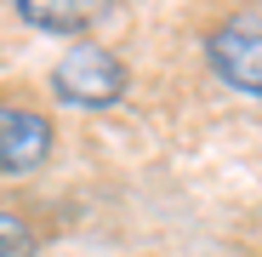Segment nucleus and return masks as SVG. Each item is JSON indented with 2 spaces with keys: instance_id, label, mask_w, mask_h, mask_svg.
<instances>
[{
  "instance_id": "nucleus-1",
  "label": "nucleus",
  "mask_w": 262,
  "mask_h": 257,
  "mask_svg": "<svg viewBox=\"0 0 262 257\" xmlns=\"http://www.w3.org/2000/svg\"><path fill=\"white\" fill-rule=\"evenodd\" d=\"M52 92L63 103H74V109H108V103L125 97V69L103 46H74L52 69Z\"/></svg>"
},
{
  "instance_id": "nucleus-4",
  "label": "nucleus",
  "mask_w": 262,
  "mask_h": 257,
  "mask_svg": "<svg viewBox=\"0 0 262 257\" xmlns=\"http://www.w3.org/2000/svg\"><path fill=\"white\" fill-rule=\"evenodd\" d=\"M17 17L34 29H52V34H74L92 23V6L85 0H17Z\"/></svg>"
},
{
  "instance_id": "nucleus-3",
  "label": "nucleus",
  "mask_w": 262,
  "mask_h": 257,
  "mask_svg": "<svg viewBox=\"0 0 262 257\" xmlns=\"http://www.w3.org/2000/svg\"><path fill=\"white\" fill-rule=\"evenodd\" d=\"M52 154V120L23 103H0V171H34Z\"/></svg>"
},
{
  "instance_id": "nucleus-5",
  "label": "nucleus",
  "mask_w": 262,
  "mask_h": 257,
  "mask_svg": "<svg viewBox=\"0 0 262 257\" xmlns=\"http://www.w3.org/2000/svg\"><path fill=\"white\" fill-rule=\"evenodd\" d=\"M0 257H34V229L17 211H0Z\"/></svg>"
},
{
  "instance_id": "nucleus-2",
  "label": "nucleus",
  "mask_w": 262,
  "mask_h": 257,
  "mask_svg": "<svg viewBox=\"0 0 262 257\" xmlns=\"http://www.w3.org/2000/svg\"><path fill=\"white\" fill-rule=\"evenodd\" d=\"M205 57L234 92L262 97V12H239L205 34Z\"/></svg>"
}]
</instances>
